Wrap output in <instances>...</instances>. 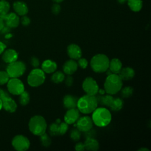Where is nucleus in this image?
Returning a JSON list of instances; mask_svg holds the SVG:
<instances>
[{"mask_svg":"<svg viewBox=\"0 0 151 151\" xmlns=\"http://www.w3.org/2000/svg\"><path fill=\"white\" fill-rule=\"evenodd\" d=\"M20 22H21L22 25H24V26H28L31 23V19H30V18L29 17H28L25 15L22 16V17H21V18L20 19Z\"/></svg>","mask_w":151,"mask_h":151,"instance_id":"37","label":"nucleus"},{"mask_svg":"<svg viewBox=\"0 0 151 151\" xmlns=\"http://www.w3.org/2000/svg\"><path fill=\"white\" fill-rule=\"evenodd\" d=\"M127 4L130 9L133 12H138L142 8V0H127Z\"/></svg>","mask_w":151,"mask_h":151,"instance_id":"27","label":"nucleus"},{"mask_svg":"<svg viewBox=\"0 0 151 151\" xmlns=\"http://www.w3.org/2000/svg\"><path fill=\"white\" fill-rule=\"evenodd\" d=\"M5 26V23L4 20L0 17V31L2 29V28L4 27Z\"/></svg>","mask_w":151,"mask_h":151,"instance_id":"43","label":"nucleus"},{"mask_svg":"<svg viewBox=\"0 0 151 151\" xmlns=\"http://www.w3.org/2000/svg\"><path fill=\"white\" fill-rule=\"evenodd\" d=\"M74 149L76 150L77 151H83L85 150V146L84 143L82 142H78L74 146Z\"/></svg>","mask_w":151,"mask_h":151,"instance_id":"41","label":"nucleus"},{"mask_svg":"<svg viewBox=\"0 0 151 151\" xmlns=\"http://www.w3.org/2000/svg\"><path fill=\"white\" fill-rule=\"evenodd\" d=\"M82 88L87 94L93 96H96L98 93L99 89L97 83L91 77H87L84 80Z\"/></svg>","mask_w":151,"mask_h":151,"instance_id":"11","label":"nucleus"},{"mask_svg":"<svg viewBox=\"0 0 151 151\" xmlns=\"http://www.w3.org/2000/svg\"><path fill=\"white\" fill-rule=\"evenodd\" d=\"M78 99L71 94L65 95L63 100L64 107L67 109L76 108Z\"/></svg>","mask_w":151,"mask_h":151,"instance_id":"20","label":"nucleus"},{"mask_svg":"<svg viewBox=\"0 0 151 151\" xmlns=\"http://www.w3.org/2000/svg\"><path fill=\"white\" fill-rule=\"evenodd\" d=\"M77 64H78V66H79L80 68L83 69H85L87 67L88 62L84 58H80L79 59H78Z\"/></svg>","mask_w":151,"mask_h":151,"instance_id":"35","label":"nucleus"},{"mask_svg":"<svg viewBox=\"0 0 151 151\" xmlns=\"http://www.w3.org/2000/svg\"><path fill=\"white\" fill-rule=\"evenodd\" d=\"M18 52L15 50L11 48L7 49L6 50H5L2 55V60L7 64H9L17 61L18 60Z\"/></svg>","mask_w":151,"mask_h":151,"instance_id":"17","label":"nucleus"},{"mask_svg":"<svg viewBox=\"0 0 151 151\" xmlns=\"http://www.w3.org/2000/svg\"><path fill=\"white\" fill-rule=\"evenodd\" d=\"M61 11L60 5L58 3H55L51 6V11L54 14H58Z\"/></svg>","mask_w":151,"mask_h":151,"instance_id":"38","label":"nucleus"},{"mask_svg":"<svg viewBox=\"0 0 151 151\" xmlns=\"http://www.w3.org/2000/svg\"><path fill=\"white\" fill-rule=\"evenodd\" d=\"M10 4L6 0H0V14H6L10 10Z\"/></svg>","mask_w":151,"mask_h":151,"instance_id":"30","label":"nucleus"},{"mask_svg":"<svg viewBox=\"0 0 151 151\" xmlns=\"http://www.w3.org/2000/svg\"><path fill=\"white\" fill-rule=\"evenodd\" d=\"M67 54L71 59L78 60L81 57L82 51L80 47L75 44H70L67 48Z\"/></svg>","mask_w":151,"mask_h":151,"instance_id":"16","label":"nucleus"},{"mask_svg":"<svg viewBox=\"0 0 151 151\" xmlns=\"http://www.w3.org/2000/svg\"><path fill=\"white\" fill-rule=\"evenodd\" d=\"M12 145L17 151H25L29 149L30 142L26 136L18 134L14 136L12 139Z\"/></svg>","mask_w":151,"mask_h":151,"instance_id":"10","label":"nucleus"},{"mask_svg":"<svg viewBox=\"0 0 151 151\" xmlns=\"http://www.w3.org/2000/svg\"><path fill=\"white\" fill-rule=\"evenodd\" d=\"M80 117V111L78 109L73 108L70 109H67L66 111L64 119V122L68 124H71L75 123L78 119Z\"/></svg>","mask_w":151,"mask_h":151,"instance_id":"15","label":"nucleus"},{"mask_svg":"<svg viewBox=\"0 0 151 151\" xmlns=\"http://www.w3.org/2000/svg\"><path fill=\"white\" fill-rule=\"evenodd\" d=\"M68 129V124L65 122L51 123L48 129L49 133L51 136H60L64 134Z\"/></svg>","mask_w":151,"mask_h":151,"instance_id":"12","label":"nucleus"},{"mask_svg":"<svg viewBox=\"0 0 151 151\" xmlns=\"http://www.w3.org/2000/svg\"><path fill=\"white\" fill-rule=\"evenodd\" d=\"M13 9L15 12L20 16L25 15L28 12V8L27 5L23 1H18L13 4Z\"/></svg>","mask_w":151,"mask_h":151,"instance_id":"19","label":"nucleus"},{"mask_svg":"<svg viewBox=\"0 0 151 151\" xmlns=\"http://www.w3.org/2000/svg\"><path fill=\"white\" fill-rule=\"evenodd\" d=\"M117 1L120 4H123V3L126 2V1H127V0H117Z\"/></svg>","mask_w":151,"mask_h":151,"instance_id":"46","label":"nucleus"},{"mask_svg":"<svg viewBox=\"0 0 151 151\" xmlns=\"http://www.w3.org/2000/svg\"><path fill=\"white\" fill-rule=\"evenodd\" d=\"M123 100L122 99L119 97L113 98L110 105L109 106V107L113 111H119L122 109L123 106Z\"/></svg>","mask_w":151,"mask_h":151,"instance_id":"26","label":"nucleus"},{"mask_svg":"<svg viewBox=\"0 0 151 151\" xmlns=\"http://www.w3.org/2000/svg\"><path fill=\"white\" fill-rule=\"evenodd\" d=\"M92 113L93 122L97 126L105 127L109 124L111 120V114L106 108L97 107Z\"/></svg>","mask_w":151,"mask_h":151,"instance_id":"2","label":"nucleus"},{"mask_svg":"<svg viewBox=\"0 0 151 151\" xmlns=\"http://www.w3.org/2000/svg\"><path fill=\"white\" fill-rule=\"evenodd\" d=\"M96 97L97 98L98 104H100L101 106H104L107 107H109L113 99V97H112V95H110L109 94L106 95L100 94L99 96H96Z\"/></svg>","mask_w":151,"mask_h":151,"instance_id":"25","label":"nucleus"},{"mask_svg":"<svg viewBox=\"0 0 151 151\" xmlns=\"http://www.w3.org/2000/svg\"><path fill=\"white\" fill-rule=\"evenodd\" d=\"M121 96L123 98H127L132 96L133 93V88L130 86H127L121 88Z\"/></svg>","mask_w":151,"mask_h":151,"instance_id":"32","label":"nucleus"},{"mask_svg":"<svg viewBox=\"0 0 151 151\" xmlns=\"http://www.w3.org/2000/svg\"><path fill=\"white\" fill-rule=\"evenodd\" d=\"M10 77L6 71H0V86L7 83Z\"/></svg>","mask_w":151,"mask_h":151,"instance_id":"34","label":"nucleus"},{"mask_svg":"<svg viewBox=\"0 0 151 151\" xmlns=\"http://www.w3.org/2000/svg\"><path fill=\"white\" fill-rule=\"evenodd\" d=\"M84 136L86 138L87 137H93L95 138L96 136V132L94 130H93L92 129H90L89 130L84 132Z\"/></svg>","mask_w":151,"mask_h":151,"instance_id":"40","label":"nucleus"},{"mask_svg":"<svg viewBox=\"0 0 151 151\" xmlns=\"http://www.w3.org/2000/svg\"><path fill=\"white\" fill-rule=\"evenodd\" d=\"M109 59L103 54H98L94 55L90 61V66L93 71L97 73L106 72L109 68Z\"/></svg>","mask_w":151,"mask_h":151,"instance_id":"5","label":"nucleus"},{"mask_svg":"<svg viewBox=\"0 0 151 151\" xmlns=\"http://www.w3.org/2000/svg\"><path fill=\"white\" fill-rule=\"evenodd\" d=\"M77 63L74 60L70 59L67 61L63 66V71L64 73L67 75H72L78 68Z\"/></svg>","mask_w":151,"mask_h":151,"instance_id":"18","label":"nucleus"},{"mask_svg":"<svg viewBox=\"0 0 151 151\" xmlns=\"http://www.w3.org/2000/svg\"><path fill=\"white\" fill-rule=\"evenodd\" d=\"M64 81H65V84L67 87H71L73 84L74 79L71 75H68L66 77H65Z\"/></svg>","mask_w":151,"mask_h":151,"instance_id":"39","label":"nucleus"},{"mask_svg":"<svg viewBox=\"0 0 151 151\" xmlns=\"http://www.w3.org/2000/svg\"><path fill=\"white\" fill-rule=\"evenodd\" d=\"M70 137L74 142H77L80 139L81 132L77 128H74L70 131Z\"/></svg>","mask_w":151,"mask_h":151,"instance_id":"33","label":"nucleus"},{"mask_svg":"<svg viewBox=\"0 0 151 151\" xmlns=\"http://www.w3.org/2000/svg\"><path fill=\"white\" fill-rule=\"evenodd\" d=\"M0 17L4 20L6 26L10 28L17 27L20 22V19L15 12H8L6 14H0Z\"/></svg>","mask_w":151,"mask_h":151,"instance_id":"13","label":"nucleus"},{"mask_svg":"<svg viewBox=\"0 0 151 151\" xmlns=\"http://www.w3.org/2000/svg\"><path fill=\"white\" fill-rule=\"evenodd\" d=\"M104 93H105V90L104 89H99L98 93H99V94L103 95L104 94Z\"/></svg>","mask_w":151,"mask_h":151,"instance_id":"44","label":"nucleus"},{"mask_svg":"<svg viewBox=\"0 0 151 151\" xmlns=\"http://www.w3.org/2000/svg\"><path fill=\"white\" fill-rule=\"evenodd\" d=\"M30 100V96L27 91H24L19 95V103L21 106L27 105Z\"/></svg>","mask_w":151,"mask_h":151,"instance_id":"29","label":"nucleus"},{"mask_svg":"<svg viewBox=\"0 0 151 151\" xmlns=\"http://www.w3.org/2000/svg\"><path fill=\"white\" fill-rule=\"evenodd\" d=\"M30 64L34 68H38L40 65V60L35 56H32L30 59Z\"/></svg>","mask_w":151,"mask_h":151,"instance_id":"36","label":"nucleus"},{"mask_svg":"<svg viewBox=\"0 0 151 151\" xmlns=\"http://www.w3.org/2000/svg\"><path fill=\"white\" fill-rule=\"evenodd\" d=\"M0 99L2 108L9 113H14L17 109V104L9 94L5 90L0 88Z\"/></svg>","mask_w":151,"mask_h":151,"instance_id":"8","label":"nucleus"},{"mask_svg":"<svg viewBox=\"0 0 151 151\" xmlns=\"http://www.w3.org/2000/svg\"><path fill=\"white\" fill-rule=\"evenodd\" d=\"M6 47V45L4 42L0 41V55L3 53V52L5 50Z\"/></svg>","mask_w":151,"mask_h":151,"instance_id":"42","label":"nucleus"},{"mask_svg":"<svg viewBox=\"0 0 151 151\" xmlns=\"http://www.w3.org/2000/svg\"><path fill=\"white\" fill-rule=\"evenodd\" d=\"M45 80V73L42 69L34 68L28 76L27 83L31 87H36L42 85L44 83Z\"/></svg>","mask_w":151,"mask_h":151,"instance_id":"6","label":"nucleus"},{"mask_svg":"<svg viewBox=\"0 0 151 151\" xmlns=\"http://www.w3.org/2000/svg\"><path fill=\"white\" fill-rule=\"evenodd\" d=\"M55 3H60L61 2H63L64 0H52Z\"/></svg>","mask_w":151,"mask_h":151,"instance_id":"47","label":"nucleus"},{"mask_svg":"<svg viewBox=\"0 0 151 151\" xmlns=\"http://www.w3.org/2000/svg\"><path fill=\"white\" fill-rule=\"evenodd\" d=\"M64 78H65L64 73L60 71H54L51 77V81L53 83L56 84H58L63 82L64 80Z\"/></svg>","mask_w":151,"mask_h":151,"instance_id":"28","label":"nucleus"},{"mask_svg":"<svg viewBox=\"0 0 151 151\" xmlns=\"http://www.w3.org/2000/svg\"><path fill=\"white\" fill-rule=\"evenodd\" d=\"M122 68V61L118 58H113L109 61V70L113 74H117L120 72V70Z\"/></svg>","mask_w":151,"mask_h":151,"instance_id":"23","label":"nucleus"},{"mask_svg":"<svg viewBox=\"0 0 151 151\" xmlns=\"http://www.w3.org/2000/svg\"><path fill=\"white\" fill-rule=\"evenodd\" d=\"M85 149L88 150L96 151L99 149V143L98 141L93 137L86 138V140L84 142Z\"/></svg>","mask_w":151,"mask_h":151,"instance_id":"24","label":"nucleus"},{"mask_svg":"<svg viewBox=\"0 0 151 151\" xmlns=\"http://www.w3.org/2000/svg\"><path fill=\"white\" fill-rule=\"evenodd\" d=\"M57 68V63L51 60H45L41 64L42 70L47 74L53 73Z\"/></svg>","mask_w":151,"mask_h":151,"instance_id":"21","label":"nucleus"},{"mask_svg":"<svg viewBox=\"0 0 151 151\" xmlns=\"http://www.w3.org/2000/svg\"><path fill=\"white\" fill-rule=\"evenodd\" d=\"M2 109V102H1V100L0 99V110Z\"/></svg>","mask_w":151,"mask_h":151,"instance_id":"48","label":"nucleus"},{"mask_svg":"<svg viewBox=\"0 0 151 151\" xmlns=\"http://www.w3.org/2000/svg\"><path fill=\"white\" fill-rule=\"evenodd\" d=\"M93 122L92 119L87 116L79 117L76 122L75 126L80 131L83 132H87L92 129Z\"/></svg>","mask_w":151,"mask_h":151,"instance_id":"14","label":"nucleus"},{"mask_svg":"<svg viewBox=\"0 0 151 151\" xmlns=\"http://www.w3.org/2000/svg\"><path fill=\"white\" fill-rule=\"evenodd\" d=\"M139 151H149V150L146 147H142L138 150Z\"/></svg>","mask_w":151,"mask_h":151,"instance_id":"45","label":"nucleus"},{"mask_svg":"<svg viewBox=\"0 0 151 151\" xmlns=\"http://www.w3.org/2000/svg\"><path fill=\"white\" fill-rule=\"evenodd\" d=\"M98 106V102L96 96L85 94L77 101V108L80 112L83 114H90L92 113Z\"/></svg>","mask_w":151,"mask_h":151,"instance_id":"1","label":"nucleus"},{"mask_svg":"<svg viewBox=\"0 0 151 151\" xmlns=\"http://www.w3.org/2000/svg\"><path fill=\"white\" fill-rule=\"evenodd\" d=\"M123 86V80L117 74L107 76L104 84V90L107 94L113 95L120 91Z\"/></svg>","mask_w":151,"mask_h":151,"instance_id":"3","label":"nucleus"},{"mask_svg":"<svg viewBox=\"0 0 151 151\" xmlns=\"http://www.w3.org/2000/svg\"><path fill=\"white\" fill-rule=\"evenodd\" d=\"M6 84L8 91L13 95L19 96L25 90L24 83L18 78H10Z\"/></svg>","mask_w":151,"mask_h":151,"instance_id":"9","label":"nucleus"},{"mask_svg":"<svg viewBox=\"0 0 151 151\" xmlns=\"http://www.w3.org/2000/svg\"><path fill=\"white\" fill-rule=\"evenodd\" d=\"M26 70L25 63L21 61H15L8 64L6 71L10 78H18L22 76Z\"/></svg>","mask_w":151,"mask_h":151,"instance_id":"7","label":"nucleus"},{"mask_svg":"<svg viewBox=\"0 0 151 151\" xmlns=\"http://www.w3.org/2000/svg\"><path fill=\"white\" fill-rule=\"evenodd\" d=\"M118 75L122 80H130L134 77L135 71L132 68L129 67H122L120 72L118 73Z\"/></svg>","mask_w":151,"mask_h":151,"instance_id":"22","label":"nucleus"},{"mask_svg":"<svg viewBox=\"0 0 151 151\" xmlns=\"http://www.w3.org/2000/svg\"><path fill=\"white\" fill-rule=\"evenodd\" d=\"M40 139L41 144L42 146L45 147H49L51 144V138L48 136L47 134L44 133V134L40 136Z\"/></svg>","mask_w":151,"mask_h":151,"instance_id":"31","label":"nucleus"},{"mask_svg":"<svg viewBox=\"0 0 151 151\" xmlns=\"http://www.w3.org/2000/svg\"><path fill=\"white\" fill-rule=\"evenodd\" d=\"M28 127L33 134L40 136L45 133L47 124L42 116L35 115L30 119L28 123Z\"/></svg>","mask_w":151,"mask_h":151,"instance_id":"4","label":"nucleus"}]
</instances>
